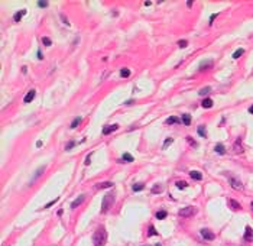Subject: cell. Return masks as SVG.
Listing matches in <instances>:
<instances>
[{
	"instance_id": "cell-24",
	"label": "cell",
	"mask_w": 253,
	"mask_h": 246,
	"mask_svg": "<svg viewBox=\"0 0 253 246\" xmlns=\"http://www.w3.org/2000/svg\"><path fill=\"white\" fill-rule=\"evenodd\" d=\"M121 161H124V162H133V157L130 154H124L123 157H121Z\"/></svg>"
},
{
	"instance_id": "cell-21",
	"label": "cell",
	"mask_w": 253,
	"mask_h": 246,
	"mask_svg": "<svg viewBox=\"0 0 253 246\" xmlns=\"http://www.w3.org/2000/svg\"><path fill=\"white\" fill-rule=\"evenodd\" d=\"M162 190H164V188H162V185H159V184H155L154 187H152V193H154V194L162 193Z\"/></svg>"
},
{
	"instance_id": "cell-36",
	"label": "cell",
	"mask_w": 253,
	"mask_h": 246,
	"mask_svg": "<svg viewBox=\"0 0 253 246\" xmlns=\"http://www.w3.org/2000/svg\"><path fill=\"white\" fill-rule=\"evenodd\" d=\"M172 142H174V139H172V138H168V139L165 141V144H164V149H166V148H168V146L171 145Z\"/></svg>"
},
{
	"instance_id": "cell-18",
	"label": "cell",
	"mask_w": 253,
	"mask_h": 246,
	"mask_svg": "<svg viewBox=\"0 0 253 246\" xmlns=\"http://www.w3.org/2000/svg\"><path fill=\"white\" fill-rule=\"evenodd\" d=\"M182 123L185 124V126H189V123H191V116L189 114H182Z\"/></svg>"
},
{
	"instance_id": "cell-47",
	"label": "cell",
	"mask_w": 253,
	"mask_h": 246,
	"mask_svg": "<svg viewBox=\"0 0 253 246\" xmlns=\"http://www.w3.org/2000/svg\"><path fill=\"white\" fill-rule=\"evenodd\" d=\"M249 113H250V114H253V106H250V107H249Z\"/></svg>"
},
{
	"instance_id": "cell-28",
	"label": "cell",
	"mask_w": 253,
	"mask_h": 246,
	"mask_svg": "<svg viewBox=\"0 0 253 246\" xmlns=\"http://www.w3.org/2000/svg\"><path fill=\"white\" fill-rule=\"evenodd\" d=\"M42 44H44L45 46H51V45H52V41H51L49 38L44 36V38H42Z\"/></svg>"
},
{
	"instance_id": "cell-43",
	"label": "cell",
	"mask_w": 253,
	"mask_h": 246,
	"mask_svg": "<svg viewBox=\"0 0 253 246\" xmlns=\"http://www.w3.org/2000/svg\"><path fill=\"white\" fill-rule=\"evenodd\" d=\"M41 146H42V141H38L36 142V148H41Z\"/></svg>"
},
{
	"instance_id": "cell-34",
	"label": "cell",
	"mask_w": 253,
	"mask_h": 246,
	"mask_svg": "<svg viewBox=\"0 0 253 246\" xmlns=\"http://www.w3.org/2000/svg\"><path fill=\"white\" fill-rule=\"evenodd\" d=\"M58 200H59V197H56L55 200H52V201H49L48 204H45V206H44V209H49V207H51V206H54V204H55V203L58 201Z\"/></svg>"
},
{
	"instance_id": "cell-37",
	"label": "cell",
	"mask_w": 253,
	"mask_h": 246,
	"mask_svg": "<svg viewBox=\"0 0 253 246\" xmlns=\"http://www.w3.org/2000/svg\"><path fill=\"white\" fill-rule=\"evenodd\" d=\"M48 4H49L48 1H38V6L39 7H48Z\"/></svg>"
},
{
	"instance_id": "cell-15",
	"label": "cell",
	"mask_w": 253,
	"mask_h": 246,
	"mask_svg": "<svg viewBox=\"0 0 253 246\" xmlns=\"http://www.w3.org/2000/svg\"><path fill=\"white\" fill-rule=\"evenodd\" d=\"M166 124H175V123H179V119L178 117H175V116H171V117H168L165 120Z\"/></svg>"
},
{
	"instance_id": "cell-17",
	"label": "cell",
	"mask_w": 253,
	"mask_h": 246,
	"mask_svg": "<svg viewBox=\"0 0 253 246\" xmlns=\"http://www.w3.org/2000/svg\"><path fill=\"white\" fill-rule=\"evenodd\" d=\"M229 206H230L233 210H239L240 209V204L236 201V200H229Z\"/></svg>"
},
{
	"instance_id": "cell-33",
	"label": "cell",
	"mask_w": 253,
	"mask_h": 246,
	"mask_svg": "<svg viewBox=\"0 0 253 246\" xmlns=\"http://www.w3.org/2000/svg\"><path fill=\"white\" fill-rule=\"evenodd\" d=\"M178 46H179V48H187V46H188V41H185V39L178 41Z\"/></svg>"
},
{
	"instance_id": "cell-10",
	"label": "cell",
	"mask_w": 253,
	"mask_h": 246,
	"mask_svg": "<svg viewBox=\"0 0 253 246\" xmlns=\"http://www.w3.org/2000/svg\"><path fill=\"white\" fill-rule=\"evenodd\" d=\"M25 15H26V9H22V10L16 12L15 16H13V20H15V22H20V19H22Z\"/></svg>"
},
{
	"instance_id": "cell-49",
	"label": "cell",
	"mask_w": 253,
	"mask_h": 246,
	"mask_svg": "<svg viewBox=\"0 0 253 246\" xmlns=\"http://www.w3.org/2000/svg\"><path fill=\"white\" fill-rule=\"evenodd\" d=\"M156 246H161V245H159V243H158V245H156Z\"/></svg>"
},
{
	"instance_id": "cell-23",
	"label": "cell",
	"mask_w": 253,
	"mask_h": 246,
	"mask_svg": "<svg viewBox=\"0 0 253 246\" xmlns=\"http://www.w3.org/2000/svg\"><path fill=\"white\" fill-rule=\"evenodd\" d=\"M80 123H81V117H75V119L72 120V123H71V126H69V127H71V129H75Z\"/></svg>"
},
{
	"instance_id": "cell-44",
	"label": "cell",
	"mask_w": 253,
	"mask_h": 246,
	"mask_svg": "<svg viewBox=\"0 0 253 246\" xmlns=\"http://www.w3.org/2000/svg\"><path fill=\"white\" fill-rule=\"evenodd\" d=\"M187 6H188V7H191V6H192V0H188V1H187Z\"/></svg>"
},
{
	"instance_id": "cell-8",
	"label": "cell",
	"mask_w": 253,
	"mask_h": 246,
	"mask_svg": "<svg viewBox=\"0 0 253 246\" xmlns=\"http://www.w3.org/2000/svg\"><path fill=\"white\" fill-rule=\"evenodd\" d=\"M117 127H119V124H109V126H106V127L103 129V135H109V133H111V132L117 130Z\"/></svg>"
},
{
	"instance_id": "cell-41",
	"label": "cell",
	"mask_w": 253,
	"mask_h": 246,
	"mask_svg": "<svg viewBox=\"0 0 253 246\" xmlns=\"http://www.w3.org/2000/svg\"><path fill=\"white\" fill-rule=\"evenodd\" d=\"M187 139H188V142H189V144H191V145H192V146H197V142H194V141H192V139H191L189 136H188Z\"/></svg>"
},
{
	"instance_id": "cell-42",
	"label": "cell",
	"mask_w": 253,
	"mask_h": 246,
	"mask_svg": "<svg viewBox=\"0 0 253 246\" xmlns=\"http://www.w3.org/2000/svg\"><path fill=\"white\" fill-rule=\"evenodd\" d=\"M38 59H44V55H42L41 51H38Z\"/></svg>"
},
{
	"instance_id": "cell-32",
	"label": "cell",
	"mask_w": 253,
	"mask_h": 246,
	"mask_svg": "<svg viewBox=\"0 0 253 246\" xmlns=\"http://www.w3.org/2000/svg\"><path fill=\"white\" fill-rule=\"evenodd\" d=\"M74 146H75V142H74V141H69V142L65 145V149H67V151H71Z\"/></svg>"
},
{
	"instance_id": "cell-1",
	"label": "cell",
	"mask_w": 253,
	"mask_h": 246,
	"mask_svg": "<svg viewBox=\"0 0 253 246\" xmlns=\"http://www.w3.org/2000/svg\"><path fill=\"white\" fill-rule=\"evenodd\" d=\"M107 242V232L104 227H99L93 235V243L94 246H104Z\"/></svg>"
},
{
	"instance_id": "cell-25",
	"label": "cell",
	"mask_w": 253,
	"mask_h": 246,
	"mask_svg": "<svg viewBox=\"0 0 253 246\" xmlns=\"http://www.w3.org/2000/svg\"><path fill=\"white\" fill-rule=\"evenodd\" d=\"M166 216H168V213L164 212V210H161V212L156 213V219H159V220H162V219H165Z\"/></svg>"
},
{
	"instance_id": "cell-50",
	"label": "cell",
	"mask_w": 253,
	"mask_h": 246,
	"mask_svg": "<svg viewBox=\"0 0 253 246\" xmlns=\"http://www.w3.org/2000/svg\"><path fill=\"white\" fill-rule=\"evenodd\" d=\"M143 246H149V245H143Z\"/></svg>"
},
{
	"instance_id": "cell-6",
	"label": "cell",
	"mask_w": 253,
	"mask_h": 246,
	"mask_svg": "<svg viewBox=\"0 0 253 246\" xmlns=\"http://www.w3.org/2000/svg\"><path fill=\"white\" fill-rule=\"evenodd\" d=\"M243 237H244V240H246V242H252V240H253V230H252V227H250V226H247V227H246V230H244V236H243Z\"/></svg>"
},
{
	"instance_id": "cell-31",
	"label": "cell",
	"mask_w": 253,
	"mask_h": 246,
	"mask_svg": "<svg viewBox=\"0 0 253 246\" xmlns=\"http://www.w3.org/2000/svg\"><path fill=\"white\" fill-rule=\"evenodd\" d=\"M132 188H133V191H142L143 188H145V185H143V184H135Z\"/></svg>"
},
{
	"instance_id": "cell-12",
	"label": "cell",
	"mask_w": 253,
	"mask_h": 246,
	"mask_svg": "<svg viewBox=\"0 0 253 246\" xmlns=\"http://www.w3.org/2000/svg\"><path fill=\"white\" fill-rule=\"evenodd\" d=\"M84 198H86V195H80V197H78L77 200H74V201H72V204H71V207H72V209H77L78 206H80L81 203L84 201Z\"/></svg>"
},
{
	"instance_id": "cell-11",
	"label": "cell",
	"mask_w": 253,
	"mask_h": 246,
	"mask_svg": "<svg viewBox=\"0 0 253 246\" xmlns=\"http://www.w3.org/2000/svg\"><path fill=\"white\" fill-rule=\"evenodd\" d=\"M189 175H191V178L195 179V181H201V179H203V174L198 172V171H191Z\"/></svg>"
},
{
	"instance_id": "cell-13",
	"label": "cell",
	"mask_w": 253,
	"mask_h": 246,
	"mask_svg": "<svg viewBox=\"0 0 253 246\" xmlns=\"http://www.w3.org/2000/svg\"><path fill=\"white\" fill-rule=\"evenodd\" d=\"M201 106H203L204 109H210V107H213V100H211V99H204L203 103H201Z\"/></svg>"
},
{
	"instance_id": "cell-5",
	"label": "cell",
	"mask_w": 253,
	"mask_h": 246,
	"mask_svg": "<svg viewBox=\"0 0 253 246\" xmlns=\"http://www.w3.org/2000/svg\"><path fill=\"white\" fill-rule=\"evenodd\" d=\"M201 236L205 240H214V237H216V235L211 230H208V229H201Z\"/></svg>"
},
{
	"instance_id": "cell-9",
	"label": "cell",
	"mask_w": 253,
	"mask_h": 246,
	"mask_svg": "<svg viewBox=\"0 0 253 246\" xmlns=\"http://www.w3.org/2000/svg\"><path fill=\"white\" fill-rule=\"evenodd\" d=\"M35 96H36V91H35V90H31V91H28V94L25 96L23 101H25V103H31V101L35 99Z\"/></svg>"
},
{
	"instance_id": "cell-45",
	"label": "cell",
	"mask_w": 253,
	"mask_h": 246,
	"mask_svg": "<svg viewBox=\"0 0 253 246\" xmlns=\"http://www.w3.org/2000/svg\"><path fill=\"white\" fill-rule=\"evenodd\" d=\"M151 4H152V1H145V6H146V7H148V6H151Z\"/></svg>"
},
{
	"instance_id": "cell-19",
	"label": "cell",
	"mask_w": 253,
	"mask_h": 246,
	"mask_svg": "<svg viewBox=\"0 0 253 246\" xmlns=\"http://www.w3.org/2000/svg\"><path fill=\"white\" fill-rule=\"evenodd\" d=\"M243 54H244V49H243V48H239V49L233 54V58H234V59H237V58H240Z\"/></svg>"
},
{
	"instance_id": "cell-29",
	"label": "cell",
	"mask_w": 253,
	"mask_h": 246,
	"mask_svg": "<svg viewBox=\"0 0 253 246\" xmlns=\"http://www.w3.org/2000/svg\"><path fill=\"white\" fill-rule=\"evenodd\" d=\"M156 235H158L156 229H155L154 226H149V232H148V236H156Z\"/></svg>"
},
{
	"instance_id": "cell-30",
	"label": "cell",
	"mask_w": 253,
	"mask_h": 246,
	"mask_svg": "<svg viewBox=\"0 0 253 246\" xmlns=\"http://www.w3.org/2000/svg\"><path fill=\"white\" fill-rule=\"evenodd\" d=\"M45 171V167H41L39 168V169H38V171H36V174H35V177H33V179H32V182L33 181H35V179L38 178V177H39V175H41V174H42V172H44Z\"/></svg>"
},
{
	"instance_id": "cell-7",
	"label": "cell",
	"mask_w": 253,
	"mask_h": 246,
	"mask_svg": "<svg viewBox=\"0 0 253 246\" xmlns=\"http://www.w3.org/2000/svg\"><path fill=\"white\" fill-rule=\"evenodd\" d=\"M233 148H234V152H236V154H242V152H243L242 139H240V138H237V139H236V142H234V146H233Z\"/></svg>"
},
{
	"instance_id": "cell-14",
	"label": "cell",
	"mask_w": 253,
	"mask_h": 246,
	"mask_svg": "<svg viewBox=\"0 0 253 246\" xmlns=\"http://www.w3.org/2000/svg\"><path fill=\"white\" fill-rule=\"evenodd\" d=\"M214 151H216L217 154H220V155H223V154L226 152V149H224V145H223V144H217V145L214 146Z\"/></svg>"
},
{
	"instance_id": "cell-39",
	"label": "cell",
	"mask_w": 253,
	"mask_h": 246,
	"mask_svg": "<svg viewBox=\"0 0 253 246\" xmlns=\"http://www.w3.org/2000/svg\"><path fill=\"white\" fill-rule=\"evenodd\" d=\"M217 16H219V13H214V15H211V18H210V25L213 23V20H214V19L217 18Z\"/></svg>"
},
{
	"instance_id": "cell-40",
	"label": "cell",
	"mask_w": 253,
	"mask_h": 246,
	"mask_svg": "<svg viewBox=\"0 0 253 246\" xmlns=\"http://www.w3.org/2000/svg\"><path fill=\"white\" fill-rule=\"evenodd\" d=\"M61 19H62V22H64V23H65V25H67V26H68V25H69V22H68V19H67V18H65V16H64V15H61Z\"/></svg>"
},
{
	"instance_id": "cell-46",
	"label": "cell",
	"mask_w": 253,
	"mask_h": 246,
	"mask_svg": "<svg viewBox=\"0 0 253 246\" xmlns=\"http://www.w3.org/2000/svg\"><path fill=\"white\" fill-rule=\"evenodd\" d=\"M22 71H23V74H26V72H28V67H23Z\"/></svg>"
},
{
	"instance_id": "cell-20",
	"label": "cell",
	"mask_w": 253,
	"mask_h": 246,
	"mask_svg": "<svg viewBox=\"0 0 253 246\" xmlns=\"http://www.w3.org/2000/svg\"><path fill=\"white\" fill-rule=\"evenodd\" d=\"M198 135H200V136H203V138H205V136H207V130H205V127H204V126H198Z\"/></svg>"
},
{
	"instance_id": "cell-3",
	"label": "cell",
	"mask_w": 253,
	"mask_h": 246,
	"mask_svg": "<svg viewBox=\"0 0 253 246\" xmlns=\"http://www.w3.org/2000/svg\"><path fill=\"white\" fill-rule=\"evenodd\" d=\"M178 214H179L181 217H192L194 214H197V209H195V207H192V206H188V207L181 209Z\"/></svg>"
},
{
	"instance_id": "cell-4",
	"label": "cell",
	"mask_w": 253,
	"mask_h": 246,
	"mask_svg": "<svg viewBox=\"0 0 253 246\" xmlns=\"http://www.w3.org/2000/svg\"><path fill=\"white\" fill-rule=\"evenodd\" d=\"M229 182H230V185L234 188V190H243V184H242V181H240L239 178H236V177L230 175V177H229Z\"/></svg>"
},
{
	"instance_id": "cell-38",
	"label": "cell",
	"mask_w": 253,
	"mask_h": 246,
	"mask_svg": "<svg viewBox=\"0 0 253 246\" xmlns=\"http://www.w3.org/2000/svg\"><path fill=\"white\" fill-rule=\"evenodd\" d=\"M90 162H91V154L86 157V161H84V164H86V165H90Z\"/></svg>"
},
{
	"instance_id": "cell-22",
	"label": "cell",
	"mask_w": 253,
	"mask_h": 246,
	"mask_svg": "<svg viewBox=\"0 0 253 246\" xmlns=\"http://www.w3.org/2000/svg\"><path fill=\"white\" fill-rule=\"evenodd\" d=\"M187 182L185 181H176V188H179V190H184V188H187Z\"/></svg>"
},
{
	"instance_id": "cell-16",
	"label": "cell",
	"mask_w": 253,
	"mask_h": 246,
	"mask_svg": "<svg viewBox=\"0 0 253 246\" xmlns=\"http://www.w3.org/2000/svg\"><path fill=\"white\" fill-rule=\"evenodd\" d=\"M110 187H113V182H110V181H106V182H101L99 185H96V188H110Z\"/></svg>"
},
{
	"instance_id": "cell-27",
	"label": "cell",
	"mask_w": 253,
	"mask_h": 246,
	"mask_svg": "<svg viewBox=\"0 0 253 246\" xmlns=\"http://www.w3.org/2000/svg\"><path fill=\"white\" fill-rule=\"evenodd\" d=\"M210 91H211L210 87H204V89H201L200 91H198V94H200V96H205V94H208Z\"/></svg>"
},
{
	"instance_id": "cell-26",
	"label": "cell",
	"mask_w": 253,
	"mask_h": 246,
	"mask_svg": "<svg viewBox=\"0 0 253 246\" xmlns=\"http://www.w3.org/2000/svg\"><path fill=\"white\" fill-rule=\"evenodd\" d=\"M120 75L126 78V77H129V75H130V71H129L127 68H121V70H120Z\"/></svg>"
},
{
	"instance_id": "cell-2",
	"label": "cell",
	"mask_w": 253,
	"mask_h": 246,
	"mask_svg": "<svg viewBox=\"0 0 253 246\" xmlns=\"http://www.w3.org/2000/svg\"><path fill=\"white\" fill-rule=\"evenodd\" d=\"M114 203V195L111 193H107L104 197H103V201H101V213H106Z\"/></svg>"
},
{
	"instance_id": "cell-48",
	"label": "cell",
	"mask_w": 253,
	"mask_h": 246,
	"mask_svg": "<svg viewBox=\"0 0 253 246\" xmlns=\"http://www.w3.org/2000/svg\"><path fill=\"white\" fill-rule=\"evenodd\" d=\"M250 209H252V212H253V203H252V204H250Z\"/></svg>"
},
{
	"instance_id": "cell-35",
	"label": "cell",
	"mask_w": 253,
	"mask_h": 246,
	"mask_svg": "<svg viewBox=\"0 0 253 246\" xmlns=\"http://www.w3.org/2000/svg\"><path fill=\"white\" fill-rule=\"evenodd\" d=\"M211 64H213L211 61H208V62H203V64H201V68H200V70H201V71H204V70H207L205 67H211Z\"/></svg>"
}]
</instances>
